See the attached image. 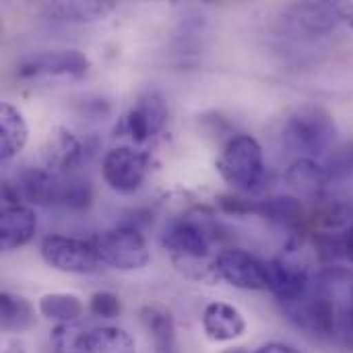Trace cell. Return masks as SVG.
Segmentation results:
<instances>
[{
    "label": "cell",
    "mask_w": 353,
    "mask_h": 353,
    "mask_svg": "<svg viewBox=\"0 0 353 353\" xmlns=\"http://www.w3.org/2000/svg\"><path fill=\"white\" fill-rule=\"evenodd\" d=\"M101 265L116 271H141L151 261L147 240L134 225H120L91 240Z\"/></svg>",
    "instance_id": "obj_3"
},
{
    "label": "cell",
    "mask_w": 353,
    "mask_h": 353,
    "mask_svg": "<svg viewBox=\"0 0 353 353\" xmlns=\"http://www.w3.org/2000/svg\"><path fill=\"white\" fill-rule=\"evenodd\" d=\"M223 353H250L248 350H244V347H234V350H225Z\"/></svg>",
    "instance_id": "obj_33"
},
{
    "label": "cell",
    "mask_w": 353,
    "mask_h": 353,
    "mask_svg": "<svg viewBox=\"0 0 353 353\" xmlns=\"http://www.w3.org/2000/svg\"><path fill=\"white\" fill-rule=\"evenodd\" d=\"M43 263L56 271L72 275H89L101 267V261L91 242L68 236H46L39 246Z\"/></svg>",
    "instance_id": "obj_4"
},
{
    "label": "cell",
    "mask_w": 353,
    "mask_h": 353,
    "mask_svg": "<svg viewBox=\"0 0 353 353\" xmlns=\"http://www.w3.org/2000/svg\"><path fill=\"white\" fill-rule=\"evenodd\" d=\"M87 337L89 331H85L77 323L58 325L56 329H52L50 343L54 353H87Z\"/></svg>",
    "instance_id": "obj_26"
},
{
    "label": "cell",
    "mask_w": 353,
    "mask_h": 353,
    "mask_svg": "<svg viewBox=\"0 0 353 353\" xmlns=\"http://www.w3.org/2000/svg\"><path fill=\"white\" fill-rule=\"evenodd\" d=\"M335 134L333 116L316 103H304L294 110L283 126V143L304 155H321L333 145Z\"/></svg>",
    "instance_id": "obj_2"
},
{
    "label": "cell",
    "mask_w": 353,
    "mask_h": 353,
    "mask_svg": "<svg viewBox=\"0 0 353 353\" xmlns=\"http://www.w3.org/2000/svg\"><path fill=\"white\" fill-rule=\"evenodd\" d=\"M37 312L48 321H56L58 325H72L85 316V304L74 294L54 292L39 298Z\"/></svg>",
    "instance_id": "obj_19"
},
{
    "label": "cell",
    "mask_w": 353,
    "mask_h": 353,
    "mask_svg": "<svg viewBox=\"0 0 353 353\" xmlns=\"http://www.w3.org/2000/svg\"><path fill=\"white\" fill-rule=\"evenodd\" d=\"M151 170L149 153L134 147H114L105 153L101 163L103 182L120 194L137 192Z\"/></svg>",
    "instance_id": "obj_5"
},
{
    "label": "cell",
    "mask_w": 353,
    "mask_h": 353,
    "mask_svg": "<svg viewBox=\"0 0 353 353\" xmlns=\"http://www.w3.org/2000/svg\"><path fill=\"white\" fill-rule=\"evenodd\" d=\"M0 325L6 333H23L35 325V308L29 300L4 292L0 296Z\"/></svg>",
    "instance_id": "obj_20"
},
{
    "label": "cell",
    "mask_w": 353,
    "mask_h": 353,
    "mask_svg": "<svg viewBox=\"0 0 353 353\" xmlns=\"http://www.w3.org/2000/svg\"><path fill=\"white\" fill-rule=\"evenodd\" d=\"M285 180L298 188L304 194H319L323 190V186L329 180V174L323 165H319L314 159L310 157H300L296 159L288 172H285Z\"/></svg>",
    "instance_id": "obj_23"
},
{
    "label": "cell",
    "mask_w": 353,
    "mask_h": 353,
    "mask_svg": "<svg viewBox=\"0 0 353 353\" xmlns=\"http://www.w3.org/2000/svg\"><path fill=\"white\" fill-rule=\"evenodd\" d=\"M339 17L343 23H347L353 29V2H343L339 4Z\"/></svg>",
    "instance_id": "obj_32"
},
{
    "label": "cell",
    "mask_w": 353,
    "mask_h": 353,
    "mask_svg": "<svg viewBox=\"0 0 353 353\" xmlns=\"http://www.w3.org/2000/svg\"><path fill=\"white\" fill-rule=\"evenodd\" d=\"M219 176L242 192H254L265 182V155L252 134H236L221 149L217 161Z\"/></svg>",
    "instance_id": "obj_1"
},
{
    "label": "cell",
    "mask_w": 353,
    "mask_h": 353,
    "mask_svg": "<svg viewBox=\"0 0 353 353\" xmlns=\"http://www.w3.org/2000/svg\"><path fill=\"white\" fill-rule=\"evenodd\" d=\"M89 312L97 319L112 321L118 319L122 312V302L112 292H95L89 300Z\"/></svg>",
    "instance_id": "obj_27"
},
{
    "label": "cell",
    "mask_w": 353,
    "mask_h": 353,
    "mask_svg": "<svg viewBox=\"0 0 353 353\" xmlns=\"http://www.w3.org/2000/svg\"><path fill=\"white\" fill-rule=\"evenodd\" d=\"M285 308L300 327L312 331L314 335L331 337L337 331L339 314L335 310V302L331 300V296H327L323 292H319L314 296L308 294L300 302L288 304Z\"/></svg>",
    "instance_id": "obj_11"
},
{
    "label": "cell",
    "mask_w": 353,
    "mask_h": 353,
    "mask_svg": "<svg viewBox=\"0 0 353 353\" xmlns=\"http://www.w3.org/2000/svg\"><path fill=\"white\" fill-rule=\"evenodd\" d=\"M201 323H203V331L207 333V337L217 343L240 339L246 333V319L236 306L228 302L207 304L203 310Z\"/></svg>",
    "instance_id": "obj_15"
},
{
    "label": "cell",
    "mask_w": 353,
    "mask_h": 353,
    "mask_svg": "<svg viewBox=\"0 0 353 353\" xmlns=\"http://www.w3.org/2000/svg\"><path fill=\"white\" fill-rule=\"evenodd\" d=\"M168 118H170L168 101L159 93L149 91L134 101L128 116L124 118V124H126V132L134 143H145L163 130Z\"/></svg>",
    "instance_id": "obj_10"
},
{
    "label": "cell",
    "mask_w": 353,
    "mask_h": 353,
    "mask_svg": "<svg viewBox=\"0 0 353 353\" xmlns=\"http://www.w3.org/2000/svg\"><path fill=\"white\" fill-rule=\"evenodd\" d=\"M85 155V147L79 141V137L66 128V126H56L50 130L43 147H41V159L43 168L56 174H64L74 170Z\"/></svg>",
    "instance_id": "obj_13"
},
{
    "label": "cell",
    "mask_w": 353,
    "mask_h": 353,
    "mask_svg": "<svg viewBox=\"0 0 353 353\" xmlns=\"http://www.w3.org/2000/svg\"><path fill=\"white\" fill-rule=\"evenodd\" d=\"M217 205L230 213V215H248L252 213V201H246V199H240L236 194H223L217 199Z\"/></svg>",
    "instance_id": "obj_28"
},
{
    "label": "cell",
    "mask_w": 353,
    "mask_h": 353,
    "mask_svg": "<svg viewBox=\"0 0 353 353\" xmlns=\"http://www.w3.org/2000/svg\"><path fill=\"white\" fill-rule=\"evenodd\" d=\"M116 8V2L112 0H74V2H54L48 4V12L52 17H58L60 21L70 23H95L105 19Z\"/></svg>",
    "instance_id": "obj_18"
},
{
    "label": "cell",
    "mask_w": 353,
    "mask_h": 353,
    "mask_svg": "<svg viewBox=\"0 0 353 353\" xmlns=\"http://www.w3.org/2000/svg\"><path fill=\"white\" fill-rule=\"evenodd\" d=\"M161 244L170 250L172 261H205L211 250L209 230L196 219L170 223L161 236Z\"/></svg>",
    "instance_id": "obj_9"
},
{
    "label": "cell",
    "mask_w": 353,
    "mask_h": 353,
    "mask_svg": "<svg viewBox=\"0 0 353 353\" xmlns=\"http://www.w3.org/2000/svg\"><path fill=\"white\" fill-rule=\"evenodd\" d=\"M337 331L343 337V341L353 350V308H345L339 312V323H337Z\"/></svg>",
    "instance_id": "obj_29"
},
{
    "label": "cell",
    "mask_w": 353,
    "mask_h": 353,
    "mask_svg": "<svg viewBox=\"0 0 353 353\" xmlns=\"http://www.w3.org/2000/svg\"><path fill=\"white\" fill-rule=\"evenodd\" d=\"M352 308H353V288H352Z\"/></svg>",
    "instance_id": "obj_34"
},
{
    "label": "cell",
    "mask_w": 353,
    "mask_h": 353,
    "mask_svg": "<svg viewBox=\"0 0 353 353\" xmlns=\"http://www.w3.org/2000/svg\"><path fill=\"white\" fill-rule=\"evenodd\" d=\"M93 201V186L87 178L83 176H62V192H60V207L72 209V211H83L91 205Z\"/></svg>",
    "instance_id": "obj_25"
},
{
    "label": "cell",
    "mask_w": 353,
    "mask_h": 353,
    "mask_svg": "<svg viewBox=\"0 0 353 353\" xmlns=\"http://www.w3.org/2000/svg\"><path fill=\"white\" fill-rule=\"evenodd\" d=\"M341 21L339 4L329 2H302L285 10V23L294 33L319 37L337 27Z\"/></svg>",
    "instance_id": "obj_12"
},
{
    "label": "cell",
    "mask_w": 353,
    "mask_h": 353,
    "mask_svg": "<svg viewBox=\"0 0 353 353\" xmlns=\"http://www.w3.org/2000/svg\"><path fill=\"white\" fill-rule=\"evenodd\" d=\"M252 213L275 223H298L304 217V205L298 196L275 194L252 203Z\"/></svg>",
    "instance_id": "obj_21"
},
{
    "label": "cell",
    "mask_w": 353,
    "mask_h": 353,
    "mask_svg": "<svg viewBox=\"0 0 353 353\" xmlns=\"http://www.w3.org/2000/svg\"><path fill=\"white\" fill-rule=\"evenodd\" d=\"M141 319L153 339L155 350L159 353H170V350L174 347V341H176L174 316L159 306H143Z\"/></svg>",
    "instance_id": "obj_22"
},
{
    "label": "cell",
    "mask_w": 353,
    "mask_h": 353,
    "mask_svg": "<svg viewBox=\"0 0 353 353\" xmlns=\"http://www.w3.org/2000/svg\"><path fill=\"white\" fill-rule=\"evenodd\" d=\"M37 230L35 213L25 205H10L2 207L0 217V246L4 252L17 250L29 244Z\"/></svg>",
    "instance_id": "obj_16"
},
{
    "label": "cell",
    "mask_w": 353,
    "mask_h": 353,
    "mask_svg": "<svg viewBox=\"0 0 353 353\" xmlns=\"http://www.w3.org/2000/svg\"><path fill=\"white\" fill-rule=\"evenodd\" d=\"M217 277L228 281L230 285L244 292H261L267 290V263L259 261L246 250L228 248L215 256Z\"/></svg>",
    "instance_id": "obj_7"
},
{
    "label": "cell",
    "mask_w": 353,
    "mask_h": 353,
    "mask_svg": "<svg viewBox=\"0 0 353 353\" xmlns=\"http://www.w3.org/2000/svg\"><path fill=\"white\" fill-rule=\"evenodd\" d=\"M267 290L281 304H296L310 294V271L290 254L267 263Z\"/></svg>",
    "instance_id": "obj_8"
},
{
    "label": "cell",
    "mask_w": 353,
    "mask_h": 353,
    "mask_svg": "<svg viewBox=\"0 0 353 353\" xmlns=\"http://www.w3.org/2000/svg\"><path fill=\"white\" fill-rule=\"evenodd\" d=\"M91 68V60L79 50H46L25 56L17 66V77H68L83 79Z\"/></svg>",
    "instance_id": "obj_6"
},
{
    "label": "cell",
    "mask_w": 353,
    "mask_h": 353,
    "mask_svg": "<svg viewBox=\"0 0 353 353\" xmlns=\"http://www.w3.org/2000/svg\"><path fill=\"white\" fill-rule=\"evenodd\" d=\"M21 199L33 205H60L62 174L50 172L46 168H23L17 174V184Z\"/></svg>",
    "instance_id": "obj_14"
},
{
    "label": "cell",
    "mask_w": 353,
    "mask_h": 353,
    "mask_svg": "<svg viewBox=\"0 0 353 353\" xmlns=\"http://www.w3.org/2000/svg\"><path fill=\"white\" fill-rule=\"evenodd\" d=\"M2 353H27V343L19 337H6L2 341Z\"/></svg>",
    "instance_id": "obj_30"
},
{
    "label": "cell",
    "mask_w": 353,
    "mask_h": 353,
    "mask_svg": "<svg viewBox=\"0 0 353 353\" xmlns=\"http://www.w3.org/2000/svg\"><path fill=\"white\" fill-rule=\"evenodd\" d=\"M87 353H137V343L120 327H97L89 331Z\"/></svg>",
    "instance_id": "obj_24"
},
{
    "label": "cell",
    "mask_w": 353,
    "mask_h": 353,
    "mask_svg": "<svg viewBox=\"0 0 353 353\" xmlns=\"http://www.w3.org/2000/svg\"><path fill=\"white\" fill-rule=\"evenodd\" d=\"M29 141V126L23 112L10 101L0 103V159L17 157Z\"/></svg>",
    "instance_id": "obj_17"
},
{
    "label": "cell",
    "mask_w": 353,
    "mask_h": 353,
    "mask_svg": "<svg viewBox=\"0 0 353 353\" xmlns=\"http://www.w3.org/2000/svg\"><path fill=\"white\" fill-rule=\"evenodd\" d=\"M256 353H302L300 350L292 347V345H285V343H267L263 345Z\"/></svg>",
    "instance_id": "obj_31"
}]
</instances>
